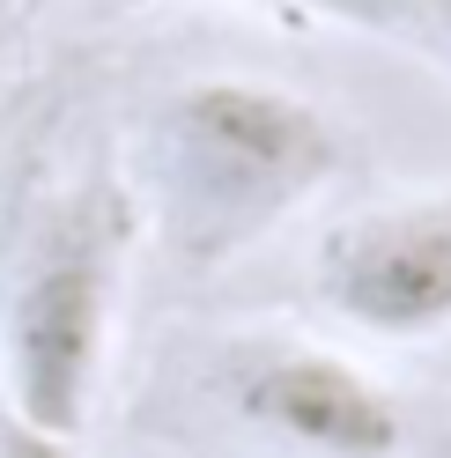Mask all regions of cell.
Listing matches in <instances>:
<instances>
[{
	"label": "cell",
	"mask_w": 451,
	"mask_h": 458,
	"mask_svg": "<svg viewBox=\"0 0 451 458\" xmlns=\"http://www.w3.org/2000/svg\"><path fill=\"white\" fill-rule=\"evenodd\" d=\"M414 45L451 52V0H414Z\"/></svg>",
	"instance_id": "obj_7"
},
{
	"label": "cell",
	"mask_w": 451,
	"mask_h": 458,
	"mask_svg": "<svg viewBox=\"0 0 451 458\" xmlns=\"http://www.w3.org/2000/svg\"><path fill=\"white\" fill-rule=\"evenodd\" d=\"M140 259L119 140L30 104L0 133V385L45 428L81 437Z\"/></svg>",
	"instance_id": "obj_1"
},
{
	"label": "cell",
	"mask_w": 451,
	"mask_h": 458,
	"mask_svg": "<svg viewBox=\"0 0 451 458\" xmlns=\"http://www.w3.org/2000/svg\"><path fill=\"white\" fill-rule=\"evenodd\" d=\"M15 22H22V0H0V60H8V45H15Z\"/></svg>",
	"instance_id": "obj_8"
},
{
	"label": "cell",
	"mask_w": 451,
	"mask_h": 458,
	"mask_svg": "<svg viewBox=\"0 0 451 458\" xmlns=\"http://www.w3.org/2000/svg\"><path fill=\"white\" fill-rule=\"evenodd\" d=\"M200 399L251 444L296 458H400L414 414L370 362L296 326H230L192 355Z\"/></svg>",
	"instance_id": "obj_3"
},
{
	"label": "cell",
	"mask_w": 451,
	"mask_h": 458,
	"mask_svg": "<svg viewBox=\"0 0 451 458\" xmlns=\"http://www.w3.org/2000/svg\"><path fill=\"white\" fill-rule=\"evenodd\" d=\"M0 458H81V437L45 428L38 414H22L8 399V385H0Z\"/></svg>",
	"instance_id": "obj_6"
},
{
	"label": "cell",
	"mask_w": 451,
	"mask_h": 458,
	"mask_svg": "<svg viewBox=\"0 0 451 458\" xmlns=\"http://www.w3.org/2000/svg\"><path fill=\"white\" fill-rule=\"evenodd\" d=\"M119 163L140 244L178 274H222L355 178V126L267 74H185L133 111Z\"/></svg>",
	"instance_id": "obj_2"
},
{
	"label": "cell",
	"mask_w": 451,
	"mask_h": 458,
	"mask_svg": "<svg viewBox=\"0 0 451 458\" xmlns=\"http://www.w3.org/2000/svg\"><path fill=\"white\" fill-rule=\"evenodd\" d=\"M311 303L362 340L421 348L451 333V178L333 215L311 244Z\"/></svg>",
	"instance_id": "obj_4"
},
{
	"label": "cell",
	"mask_w": 451,
	"mask_h": 458,
	"mask_svg": "<svg viewBox=\"0 0 451 458\" xmlns=\"http://www.w3.org/2000/svg\"><path fill=\"white\" fill-rule=\"evenodd\" d=\"M126 8H140V0H126ZM230 8H260L289 22H341V30H362V38L414 45V0H230Z\"/></svg>",
	"instance_id": "obj_5"
}]
</instances>
